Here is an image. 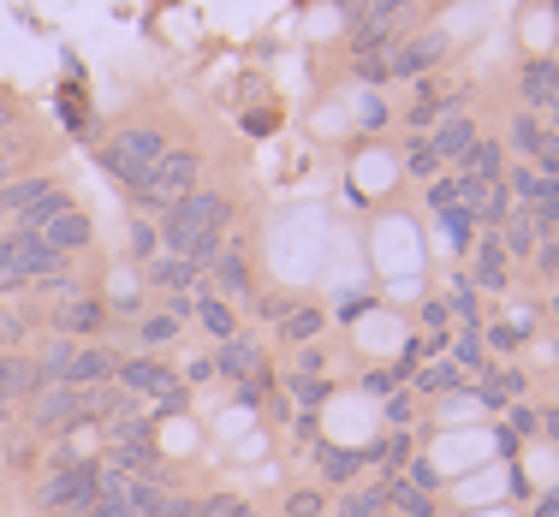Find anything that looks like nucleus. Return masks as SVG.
<instances>
[{"label": "nucleus", "mask_w": 559, "mask_h": 517, "mask_svg": "<svg viewBox=\"0 0 559 517\" xmlns=\"http://www.w3.org/2000/svg\"><path fill=\"white\" fill-rule=\"evenodd\" d=\"M233 227V203H226L221 191H191V196H179V203L162 215V244H167V256H179V262H191L197 274L209 268V262L221 256V232Z\"/></svg>", "instance_id": "1"}, {"label": "nucleus", "mask_w": 559, "mask_h": 517, "mask_svg": "<svg viewBox=\"0 0 559 517\" xmlns=\"http://www.w3.org/2000/svg\"><path fill=\"white\" fill-rule=\"evenodd\" d=\"M162 155H167V137L150 125H126L102 143V167H108L126 191H143V184L155 179V161H162Z\"/></svg>", "instance_id": "2"}, {"label": "nucleus", "mask_w": 559, "mask_h": 517, "mask_svg": "<svg viewBox=\"0 0 559 517\" xmlns=\"http://www.w3.org/2000/svg\"><path fill=\"white\" fill-rule=\"evenodd\" d=\"M197 167H203V155H197V149H167L162 161H155V179L143 184V191H131V203H138L143 215H167L179 196L197 191Z\"/></svg>", "instance_id": "3"}, {"label": "nucleus", "mask_w": 559, "mask_h": 517, "mask_svg": "<svg viewBox=\"0 0 559 517\" xmlns=\"http://www.w3.org/2000/svg\"><path fill=\"white\" fill-rule=\"evenodd\" d=\"M96 500H102V464H90V458L66 464V470H55L36 488V506L43 512H90Z\"/></svg>", "instance_id": "4"}, {"label": "nucleus", "mask_w": 559, "mask_h": 517, "mask_svg": "<svg viewBox=\"0 0 559 517\" xmlns=\"http://www.w3.org/2000/svg\"><path fill=\"white\" fill-rule=\"evenodd\" d=\"M114 381L131 393V399H162V410H185V381L173 375L155 357H131V363L114 369Z\"/></svg>", "instance_id": "5"}, {"label": "nucleus", "mask_w": 559, "mask_h": 517, "mask_svg": "<svg viewBox=\"0 0 559 517\" xmlns=\"http://www.w3.org/2000/svg\"><path fill=\"white\" fill-rule=\"evenodd\" d=\"M78 422H84V393L66 387V381L36 387V399H31V429L36 434H66V429H78Z\"/></svg>", "instance_id": "6"}, {"label": "nucleus", "mask_w": 559, "mask_h": 517, "mask_svg": "<svg viewBox=\"0 0 559 517\" xmlns=\"http://www.w3.org/2000/svg\"><path fill=\"white\" fill-rule=\"evenodd\" d=\"M447 60V31H423V36H411L405 48H393L388 55V77H429L435 65Z\"/></svg>", "instance_id": "7"}, {"label": "nucleus", "mask_w": 559, "mask_h": 517, "mask_svg": "<svg viewBox=\"0 0 559 517\" xmlns=\"http://www.w3.org/2000/svg\"><path fill=\"white\" fill-rule=\"evenodd\" d=\"M48 322H55L60 339H84V334H102V327H108V303L78 291V298L55 303V315H48Z\"/></svg>", "instance_id": "8"}, {"label": "nucleus", "mask_w": 559, "mask_h": 517, "mask_svg": "<svg viewBox=\"0 0 559 517\" xmlns=\"http://www.w3.org/2000/svg\"><path fill=\"white\" fill-rule=\"evenodd\" d=\"M36 387H43V381H36V363H31V357H24V351H7V357H0V417H12L19 405H31Z\"/></svg>", "instance_id": "9"}, {"label": "nucleus", "mask_w": 559, "mask_h": 517, "mask_svg": "<svg viewBox=\"0 0 559 517\" xmlns=\"http://www.w3.org/2000/svg\"><path fill=\"white\" fill-rule=\"evenodd\" d=\"M119 357L108 345H78L72 351V369H66V387H102V381H114Z\"/></svg>", "instance_id": "10"}, {"label": "nucleus", "mask_w": 559, "mask_h": 517, "mask_svg": "<svg viewBox=\"0 0 559 517\" xmlns=\"http://www.w3.org/2000/svg\"><path fill=\"white\" fill-rule=\"evenodd\" d=\"M262 351H257V339H221V357H215V375H226V381H250V375H262Z\"/></svg>", "instance_id": "11"}, {"label": "nucleus", "mask_w": 559, "mask_h": 517, "mask_svg": "<svg viewBox=\"0 0 559 517\" xmlns=\"http://www.w3.org/2000/svg\"><path fill=\"white\" fill-rule=\"evenodd\" d=\"M471 143H476V119L471 113H447L429 149L441 155V161H464V149H471Z\"/></svg>", "instance_id": "12"}, {"label": "nucleus", "mask_w": 559, "mask_h": 517, "mask_svg": "<svg viewBox=\"0 0 559 517\" xmlns=\"http://www.w3.org/2000/svg\"><path fill=\"white\" fill-rule=\"evenodd\" d=\"M48 191H55V179H48V172H31V179H7V184H0V215H24V208L43 203Z\"/></svg>", "instance_id": "13"}, {"label": "nucleus", "mask_w": 559, "mask_h": 517, "mask_svg": "<svg viewBox=\"0 0 559 517\" xmlns=\"http://www.w3.org/2000/svg\"><path fill=\"white\" fill-rule=\"evenodd\" d=\"M524 96H530V108H559V65L554 60H530L524 65Z\"/></svg>", "instance_id": "14"}, {"label": "nucleus", "mask_w": 559, "mask_h": 517, "mask_svg": "<svg viewBox=\"0 0 559 517\" xmlns=\"http://www.w3.org/2000/svg\"><path fill=\"white\" fill-rule=\"evenodd\" d=\"M209 268H215V286L226 291V298H245L250 291V268H245V250L238 244H221V256L209 262Z\"/></svg>", "instance_id": "15"}, {"label": "nucleus", "mask_w": 559, "mask_h": 517, "mask_svg": "<svg viewBox=\"0 0 559 517\" xmlns=\"http://www.w3.org/2000/svg\"><path fill=\"white\" fill-rule=\"evenodd\" d=\"M36 238H48V244H55L60 256H72V250H84V244H90V215H84V208H66L55 227L36 232Z\"/></svg>", "instance_id": "16"}, {"label": "nucleus", "mask_w": 559, "mask_h": 517, "mask_svg": "<svg viewBox=\"0 0 559 517\" xmlns=\"http://www.w3.org/2000/svg\"><path fill=\"white\" fill-rule=\"evenodd\" d=\"M72 351H78V339H48L43 345V351H36L31 357V363H36V381H43V387H55V381H66V369H72Z\"/></svg>", "instance_id": "17"}, {"label": "nucleus", "mask_w": 559, "mask_h": 517, "mask_svg": "<svg viewBox=\"0 0 559 517\" xmlns=\"http://www.w3.org/2000/svg\"><path fill=\"white\" fill-rule=\"evenodd\" d=\"M464 172H471V179H483V184H500L506 179V149H500V143L476 137L471 149H464Z\"/></svg>", "instance_id": "18"}, {"label": "nucleus", "mask_w": 559, "mask_h": 517, "mask_svg": "<svg viewBox=\"0 0 559 517\" xmlns=\"http://www.w3.org/2000/svg\"><path fill=\"white\" fill-rule=\"evenodd\" d=\"M66 208H72V196H66V191H48L43 203H31V208H24V215H19V227H12V232H48V227H55V220L66 215Z\"/></svg>", "instance_id": "19"}, {"label": "nucleus", "mask_w": 559, "mask_h": 517, "mask_svg": "<svg viewBox=\"0 0 559 517\" xmlns=\"http://www.w3.org/2000/svg\"><path fill=\"white\" fill-rule=\"evenodd\" d=\"M143 268H150V286H162V291H191L197 286V268L179 256H155V262H143Z\"/></svg>", "instance_id": "20"}, {"label": "nucleus", "mask_w": 559, "mask_h": 517, "mask_svg": "<svg viewBox=\"0 0 559 517\" xmlns=\"http://www.w3.org/2000/svg\"><path fill=\"white\" fill-rule=\"evenodd\" d=\"M322 327H328V315L316 310V303H304V310H292L286 322H280V334H286L292 345H316V339H322Z\"/></svg>", "instance_id": "21"}, {"label": "nucleus", "mask_w": 559, "mask_h": 517, "mask_svg": "<svg viewBox=\"0 0 559 517\" xmlns=\"http://www.w3.org/2000/svg\"><path fill=\"white\" fill-rule=\"evenodd\" d=\"M388 506L399 517H435V494H423V488H411L405 476H399V482H388Z\"/></svg>", "instance_id": "22"}, {"label": "nucleus", "mask_w": 559, "mask_h": 517, "mask_svg": "<svg viewBox=\"0 0 559 517\" xmlns=\"http://www.w3.org/2000/svg\"><path fill=\"white\" fill-rule=\"evenodd\" d=\"M447 351H452V363H459V369H476V375H483V369H488V351H483V327H459V339H447Z\"/></svg>", "instance_id": "23"}, {"label": "nucleus", "mask_w": 559, "mask_h": 517, "mask_svg": "<svg viewBox=\"0 0 559 517\" xmlns=\"http://www.w3.org/2000/svg\"><path fill=\"white\" fill-rule=\"evenodd\" d=\"M471 215L483 220V227H506V220L518 215V203H512V191H506V179H500V184H488V196L471 208Z\"/></svg>", "instance_id": "24"}, {"label": "nucleus", "mask_w": 559, "mask_h": 517, "mask_svg": "<svg viewBox=\"0 0 559 517\" xmlns=\"http://www.w3.org/2000/svg\"><path fill=\"white\" fill-rule=\"evenodd\" d=\"M316 464H322L328 482H352V476L364 470V453H340V446H322V441H316Z\"/></svg>", "instance_id": "25"}, {"label": "nucleus", "mask_w": 559, "mask_h": 517, "mask_svg": "<svg viewBox=\"0 0 559 517\" xmlns=\"http://www.w3.org/2000/svg\"><path fill=\"white\" fill-rule=\"evenodd\" d=\"M435 215H441V232L452 238V250L464 256V250H471V232H476V215L464 203H447V208H435Z\"/></svg>", "instance_id": "26"}, {"label": "nucleus", "mask_w": 559, "mask_h": 517, "mask_svg": "<svg viewBox=\"0 0 559 517\" xmlns=\"http://www.w3.org/2000/svg\"><path fill=\"white\" fill-rule=\"evenodd\" d=\"M476 280L471 286H483V291H506V256H500V244L495 238H483V250H476Z\"/></svg>", "instance_id": "27"}, {"label": "nucleus", "mask_w": 559, "mask_h": 517, "mask_svg": "<svg viewBox=\"0 0 559 517\" xmlns=\"http://www.w3.org/2000/svg\"><path fill=\"white\" fill-rule=\"evenodd\" d=\"M495 244H500V256H530V250H536V227L524 220V208H518V215L506 220V232L495 238Z\"/></svg>", "instance_id": "28"}, {"label": "nucleus", "mask_w": 559, "mask_h": 517, "mask_svg": "<svg viewBox=\"0 0 559 517\" xmlns=\"http://www.w3.org/2000/svg\"><path fill=\"white\" fill-rule=\"evenodd\" d=\"M197 315H203V327L215 339H233V310H226L221 291H203V298H197Z\"/></svg>", "instance_id": "29"}, {"label": "nucleus", "mask_w": 559, "mask_h": 517, "mask_svg": "<svg viewBox=\"0 0 559 517\" xmlns=\"http://www.w3.org/2000/svg\"><path fill=\"white\" fill-rule=\"evenodd\" d=\"M388 512V488H357L340 500V517H381Z\"/></svg>", "instance_id": "30"}, {"label": "nucleus", "mask_w": 559, "mask_h": 517, "mask_svg": "<svg viewBox=\"0 0 559 517\" xmlns=\"http://www.w3.org/2000/svg\"><path fill=\"white\" fill-rule=\"evenodd\" d=\"M452 387H464V369H459V363L417 369V393H452Z\"/></svg>", "instance_id": "31"}, {"label": "nucleus", "mask_w": 559, "mask_h": 517, "mask_svg": "<svg viewBox=\"0 0 559 517\" xmlns=\"http://www.w3.org/2000/svg\"><path fill=\"white\" fill-rule=\"evenodd\" d=\"M447 310H459V322H464V327H476V315H483V303H476V286H471V274H459V280H452V298H447Z\"/></svg>", "instance_id": "32"}, {"label": "nucleus", "mask_w": 559, "mask_h": 517, "mask_svg": "<svg viewBox=\"0 0 559 517\" xmlns=\"http://www.w3.org/2000/svg\"><path fill=\"white\" fill-rule=\"evenodd\" d=\"M542 137H548V131L536 125V113H518V119H512V149H518V155H536Z\"/></svg>", "instance_id": "33"}, {"label": "nucleus", "mask_w": 559, "mask_h": 517, "mask_svg": "<svg viewBox=\"0 0 559 517\" xmlns=\"http://www.w3.org/2000/svg\"><path fill=\"white\" fill-rule=\"evenodd\" d=\"M405 167H411V179H435V172H441V155H435L429 143H411V149H405Z\"/></svg>", "instance_id": "34"}, {"label": "nucleus", "mask_w": 559, "mask_h": 517, "mask_svg": "<svg viewBox=\"0 0 559 517\" xmlns=\"http://www.w3.org/2000/svg\"><path fill=\"white\" fill-rule=\"evenodd\" d=\"M286 517H328V500L316 488H298V494H286Z\"/></svg>", "instance_id": "35"}, {"label": "nucleus", "mask_w": 559, "mask_h": 517, "mask_svg": "<svg viewBox=\"0 0 559 517\" xmlns=\"http://www.w3.org/2000/svg\"><path fill=\"white\" fill-rule=\"evenodd\" d=\"M286 393H292V399H304V405L316 410V405L328 399V381H322V375H292V381H286Z\"/></svg>", "instance_id": "36"}, {"label": "nucleus", "mask_w": 559, "mask_h": 517, "mask_svg": "<svg viewBox=\"0 0 559 517\" xmlns=\"http://www.w3.org/2000/svg\"><path fill=\"white\" fill-rule=\"evenodd\" d=\"M388 119H393V108H388L381 96H364V101H357V131H381Z\"/></svg>", "instance_id": "37"}, {"label": "nucleus", "mask_w": 559, "mask_h": 517, "mask_svg": "<svg viewBox=\"0 0 559 517\" xmlns=\"http://www.w3.org/2000/svg\"><path fill=\"white\" fill-rule=\"evenodd\" d=\"M155 250H162V232H155L150 220H138V227H131V256H138V262H155Z\"/></svg>", "instance_id": "38"}, {"label": "nucleus", "mask_w": 559, "mask_h": 517, "mask_svg": "<svg viewBox=\"0 0 559 517\" xmlns=\"http://www.w3.org/2000/svg\"><path fill=\"white\" fill-rule=\"evenodd\" d=\"M357 84H388V55H357Z\"/></svg>", "instance_id": "39"}, {"label": "nucleus", "mask_w": 559, "mask_h": 517, "mask_svg": "<svg viewBox=\"0 0 559 517\" xmlns=\"http://www.w3.org/2000/svg\"><path fill=\"white\" fill-rule=\"evenodd\" d=\"M405 482L411 488H423V494H435V488H441V470H435L429 458H411V470H405Z\"/></svg>", "instance_id": "40"}, {"label": "nucleus", "mask_w": 559, "mask_h": 517, "mask_svg": "<svg viewBox=\"0 0 559 517\" xmlns=\"http://www.w3.org/2000/svg\"><path fill=\"white\" fill-rule=\"evenodd\" d=\"M19 345H24V315H7V310H0V357L19 351Z\"/></svg>", "instance_id": "41"}, {"label": "nucleus", "mask_w": 559, "mask_h": 517, "mask_svg": "<svg viewBox=\"0 0 559 517\" xmlns=\"http://www.w3.org/2000/svg\"><path fill=\"white\" fill-rule=\"evenodd\" d=\"M506 429H512V434H530V429H542V417H536L524 399H518V405H506Z\"/></svg>", "instance_id": "42"}, {"label": "nucleus", "mask_w": 559, "mask_h": 517, "mask_svg": "<svg viewBox=\"0 0 559 517\" xmlns=\"http://www.w3.org/2000/svg\"><path fill=\"white\" fill-rule=\"evenodd\" d=\"M173 334H179V322H173V315H150V322H143V345H167Z\"/></svg>", "instance_id": "43"}, {"label": "nucleus", "mask_w": 559, "mask_h": 517, "mask_svg": "<svg viewBox=\"0 0 559 517\" xmlns=\"http://www.w3.org/2000/svg\"><path fill=\"white\" fill-rule=\"evenodd\" d=\"M429 203H435V208L459 203V179H429Z\"/></svg>", "instance_id": "44"}, {"label": "nucleus", "mask_w": 559, "mask_h": 517, "mask_svg": "<svg viewBox=\"0 0 559 517\" xmlns=\"http://www.w3.org/2000/svg\"><path fill=\"white\" fill-rule=\"evenodd\" d=\"M411 410H417V393H393V399H388V417L399 422V429L411 422Z\"/></svg>", "instance_id": "45"}, {"label": "nucleus", "mask_w": 559, "mask_h": 517, "mask_svg": "<svg viewBox=\"0 0 559 517\" xmlns=\"http://www.w3.org/2000/svg\"><path fill=\"white\" fill-rule=\"evenodd\" d=\"M257 315H262V322H286L292 303H286V298H262V303H257Z\"/></svg>", "instance_id": "46"}, {"label": "nucleus", "mask_w": 559, "mask_h": 517, "mask_svg": "<svg viewBox=\"0 0 559 517\" xmlns=\"http://www.w3.org/2000/svg\"><path fill=\"white\" fill-rule=\"evenodd\" d=\"M322 363H328V357L316 351V345H304V351H298V375H322Z\"/></svg>", "instance_id": "47"}, {"label": "nucleus", "mask_w": 559, "mask_h": 517, "mask_svg": "<svg viewBox=\"0 0 559 517\" xmlns=\"http://www.w3.org/2000/svg\"><path fill=\"white\" fill-rule=\"evenodd\" d=\"M447 298H429V303H423V322H429V327H447Z\"/></svg>", "instance_id": "48"}, {"label": "nucleus", "mask_w": 559, "mask_h": 517, "mask_svg": "<svg viewBox=\"0 0 559 517\" xmlns=\"http://www.w3.org/2000/svg\"><path fill=\"white\" fill-rule=\"evenodd\" d=\"M435 119H441V113H435V108H423V101H411L405 125H411V131H423V125H435Z\"/></svg>", "instance_id": "49"}, {"label": "nucleus", "mask_w": 559, "mask_h": 517, "mask_svg": "<svg viewBox=\"0 0 559 517\" xmlns=\"http://www.w3.org/2000/svg\"><path fill=\"white\" fill-rule=\"evenodd\" d=\"M84 517H131V512H126V500H96Z\"/></svg>", "instance_id": "50"}, {"label": "nucleus", "mask_w": 559, "mask_h": 517, "mask_svg": "<svg viewBox=\"0 0 559 517\" xmlns=\"http://www.w3.org/2000/svg\"><path fill=\"white\" fill-rule=\"evenodd\" d=\"M483 345H495V351H512V345H518V327H495V334H488Z\"/></svg>", "instance_id": "51"}, {"label": "nucleus", "mask_w": 559, "mask_h": 517, "mask_svg": "<svg viewBox=\"0 0 559 517\" xmlns=\"http://www.w3.org/2000/svg\"><path fill=\"white\" fill-rule=\"evenodd\" d=\"M495 446H500V458H506V464L518 458V434H512V429H500V434H495Z\"/></svg>", "instance_id": "52"}, {"label": "nucleus", "mask_w": 559, "mask_h": 517, "mask_svg": "<svg viewBox=\"0 0 559 517\" xmlns=\"http://www.w3.org/2000/svg\"><path fill=\"white\" fill-rule=\"evenodd\" d=\"M364 310H369V298H357V291H352V298L340 303V315H345V322H357V315H364Z\"/></svg>", "instance_id": "53"}, {"label": "nucleus", "mask_w": 559, "mask_h": 517, "mask_svg": "<svg viewBox=\"0 0 559 517\" xmlns=\"http://www.w3.org/2000/svg\"><path fill=\"white\" fill-rule=\"evenodd\" d=\"M536 262H542L548 274H559V238H554V244H542V256H536Z\"/></svg>", "instance_id": "54"}, {"label": "nucleus", "mask_w": 559, "mask_h": 517, "mask_svg": "<svg viewBox=\"0 0 559 517\" xmlns=\"http://www.w3.org/2000/svg\"><path fill=\"white\" fill-rule=\"evenodd\" d=\"M530 517H559V494H542V500H536V512H530Z\"/></svg>", "instance_id": "55"}, {"label": "nucleus", "mask_w": 559, "mask_h": 517, "mask_svg": "<svg viewBox=\"0 0 559 517\" xmlns=\"http://www.w3.org/2000/svg\"><path fill=\"white\" fill-rule=\"evenodd\" d=\"M364 387L369 393H393V375H381V369H376V375H364Z\"/></svg>", "instance_id": "56"}, {"label": "nucleus", "mask_w": 559, "mask_h": 517, "mask_svg": "<svg viewBox=\"0 0 559 517\" xmlns=\"http://www.w3.org/2000/svg\"><path fill=\"white\" fill-rule=\"evenodd\" d=\"M245 131H274V113H245Z\"/></svg>", "instance_id": "57"}, {"label": "nucleus", "mask_w": 559, "mask_h": 517, "mask_svg": "<svg viewBox=\"0 0 559 517\" xmlns=\"http://www.w3.org/2000/svg\"><path fill=\"white\" fill-rule=\"evenodd\" d=\"M542 429H548V441H559V410H548V417H542Z\"/></svg>", "instance_id": "58"}, {"label": "nucleus", "mask_w": 559, "mask_h": 517, "mask_svg": "<svg viewBox=\"0 0 559 517\" xmlns=\"http://www.w3.org/2000/svg\"><path fill=\"white\" fill-rule=\"evenodd\" d=\"M12 119H19V108H12V101H0V131H7Z\"/></svg>", "instance_id": "59"}, {"label": "nucleus", "mask_w": 559, "mask_h": 517, "mask_svg": "<svg viewBox=\"0 0 559 517\" xmlns=\"http://www.w3.org/2000/svg\"><path fill=\"white\" fill-rule=\"evenodd\" d=\"M554 137H559V108H554Z\"/></svg>", "instance_id": "60"}, {"label": "nucleus", "mask_w": 559, "mask_h": 517, "mask_svg": "<svg viewBox=\"0 0 559 517\" xmlns=\"http://www.w3.org/2000/svg\"><path fill=\"white\" fill-rule=\"evenodd\" d=\"M554 7H559V0H554Z\"/></svg>", "instance_id": "61"}, {"label": "nucleus", "mask_w": 559, "mask_h": 517, "mask_svg": "<svg viewBox=\"0 0 559 517\" xmlns=\"http://www.w3.org/2000/svg\"><path fill=\"white\" fill-rule=\"evenodd\" d=\"M554 310H559V303H554Z\"/></svg>", "instance_id": "62"}]
</instances>
